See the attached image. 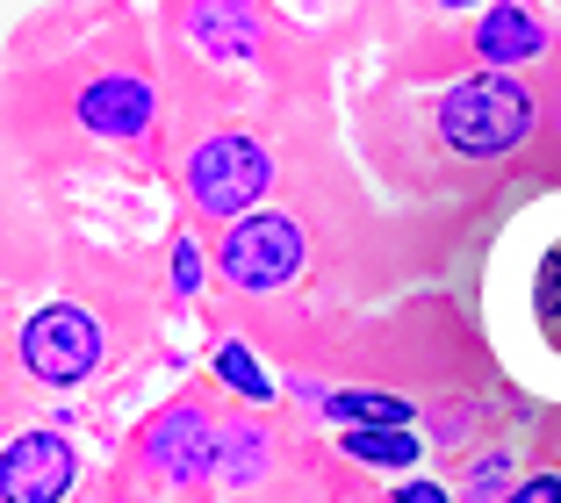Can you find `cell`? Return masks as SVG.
Wrapping results in <instances>:
<instances>
[{
	"instance_id": "277c9868",
	"label": "cell",
	"mask_w": 561,
	"mask_h": 503,
	"mask_svg": "<svg viewBox=\"0 0 561 503\" xmlns=\"http://www.w3.org/2000/svg\"><path fill=\"white\" fill-rule=\"evenodd\" d=\"M15 353H22V367H30V381L72 389V381H87V374L101 367V324L80 302H50V309H36L30 324H22Z\"/></svg>"
},
{
	"instance_id": "30bf717a",
	"label": "cell",
	"mask_w": 561,
	"mask_h": 503,
	"mask_svg": "<svg viewBox=\"0 0 561 503\" xmlns=\"http://www.w3.org/2000/svg\"><path fill=\"white\" fill-rule=\"evenodd\" d=\"M260 475H266L260 424H216V482H260Z\"/></svg>"
},
{
	"instance_id": "6da1fadb",
	"label": "cell",
	"mask_w": 561,
	"mask_h": 503,
	"mask_svg": "<svg viewBox=\"0 0 561 503\" xmlns=\"http://www.w3.org/2000/svg\"><path fill=\"white\" fill-rule=\"evenodd\" d=\"M439 137L461 159H504L533 137V94L504 72H482L439 94Z\"/></svg>"
},
{
	"instance_id": "8992f818",
	"label": "cell",
	"mask_w": 561,
	"mask_h": 503,
	"mask_svg": "<svg viewBox=\"0 0 561 503\" xmlns=\"http://www.w3.org/2000/svg\"><path fill=\"white\" fill-rule=\"evenodd\" d=\"M145 460L173 482H216V418L202 403H181L165 410L145 438Z\"/></svg>"
},
{
	"instance_id": "4fadbf2b",
	"label": "cell",
	"mask_w": 561,
	"mask_h": 503,
	"mask_svg": "<svg viewBox=\"0 0 561 503\" xmlns=\"http://www.w3.org/2000/svg\"><path fill=\"white\" fill-rule=\"evenodd\" d=\"M216 374H224V389L252 396V403H266V396H274V374H266L260 359H252V345H238V339L216 353Z\"/></svg>"
},
{
	"instance_id": "5b68a950",
	"label": "cell",
	"mask_w": 561,
	"mask_h": 503,
	"mask_svg": "<svg viewBox=\"0 0 561 503\" xmlns=\"http://www.w3.org/2000/svg\"><path fill=\"white\" fill-rule=\"evenodd\" d=\"M72 475H80V460L58 432H22L0 454V503H58Z\"/></svg>"
},
{
	"instance_id": "5bb4252c",
	"label": "cell",
	"mask_w": 561,
	"mask_h": 503,
	"mask_svg": "<svg viewBox=\"0 0 561 503\" xmlns=\"http://www.w3.org/2000/svg\"><path fill=\"white\" fill-rule=\"evenodd\" d=\"M504 475H512V460H504V454H482L476 468H468V503H512Z\"/></svg>"
},
{
	"instance_id": "9c48e42d",
	"label": "cell",
	"mask_w": 561,
	"mask_h": 503,
	"mask_svg": "<svg viewBox=\"0 0 561 503\" xmlns=\"http://www.w3.org/2000/svg\"><path fill=\"white\" fill-rule=\"evenodd\" d=\"M187 30H195V44L216 50V58H245V50H260V15H252V8H195Z\"/></svg>"
},
{
	"instance_id": "9a60e30c",
	"label": "cell",
	"mask_w": 561,
	"mask_h": 503,
	"mask_svg": "<svg viewBox=\"0 0 561 503\" xmlns=\"http://www.w3.org/2000/svg\"><path fill=\"white\" fill-rule=\"evenodd\" d=\"M173 288H181V295H195V288H202V244H195V238L173 244Z\"/></svg>"
},
{
	"instance_id": "52a82bcc",
	"label": "cell",
	"mask_w": 561,
	"mask_h": 503,
	"mask_svg": "<svg viewBox=\"0 0 561 503\" xmlns=\"http://www.w3.org/2000/svg\"><path fill=\"white\" fill-rule=\"evenodd\" d=\"M151 80H137V72H101V80L80 87V123L94 137H145L151 130Z\"/></svg>"
},
{
	"instance_id": "7a4b0ae2",
	"label": "cell",
	"mask_w": 561,
	"mask_h": 503,
	"mask_svg": "<svg viewBox=\"0 0 561 503\" xmlns=\"http://www.w3.org/2000/svg\"><path fill=\"white\" fill-rule=\"evenodd\" d=\"M266 187H274V151L245 130H216L187 151V202L202 216L245 224V216H260Z\"/></svg>"
},
{
	"instance_id": "7c38bea8",
	"label": "cell",
	"mask_w": 561,
	"mask_h": 503,
	"mask_svg": "<svg viewBox=\"0 0 561 503\" xmlns=\"http://www.w3.org/2000/svg\"><path fill=\"white\" fill-rule=\"evenodd\" d=\"M346 454L367 460V468H411L417 432H397V424H381V432H346Z\"/></svg>"
},
{
	"instance_id": "2e32d148",
	"label": "cell",
	"mask_w": 561,
	"mask_h": 503,
	"mask_svg": "<svg viewBox=\"0 0 561 503\" xmlns=\"http://www.w3.org/2000/svg\"><path fill=\"white\" fill-rule=\"evenodd\" d=\"M512 503H561V475H533V482H518Z\"/></svg>"
},
{
	"instance_id": "ba28073f",
	"label": "cell",
	"mask_w": 561,
	"mask_h": 503,
	"mask_svg": "<svg viewBox=\"0 0 561 503\" xmlns=\"http://www.w3.org/2000/svg\"><path fill=\"white\" fill-rule=\"evenodd\" d=\"M476 50L490 66H518V58H540L547 50V22L533 8H490L476 22Z\"/></svg>"
},
{
	"instance_id": "3957f363",
	"label": "cell",
	"mask_w": 561,
	"mask_h": 503,
	"mask_svg": "<svg viewBox=\"0 0 561 503\" xmlns=\"http://www.w3.org/2000/svg\"><path fill=\"white\" fill-rule=\"evenodd\" d=\"M216 274L231 281L238 295H274L280 281L302 274V230L274 209L245 216V224H231L224 244H216Z\"/></svg>"
},
{
	"instance_id": "e0dca14e",
	"label": "cell",
	"mask_w": 561,
	"mask_h": 503,
	"mask_svg": "<svg viewBox=\"0 0 561 503\" xmlns=\"http://www.w3.org/2000/svg\"><path fill=\"white\" fill-rule=\"evenodd\" d=\"M397 503H454L439 482H397Z\"/></svg>"
},
{
	"instance_id": "8fae6325",
	"label": "cell",
	"mask_w": 561,
	"mask_h": 503,
	"mask_svg": "<svg viewBox=\"0 0 561 503\" xmlns=\"http://www.w3.org/2000/svg\"><path fill=\"white\" fill-rule=\"evenodd\" d=\"M324 418H339L346 424V432H367V424H411V403H403V396H381V389H346V396H324Z\"/></svg>"
}]
</instances>
